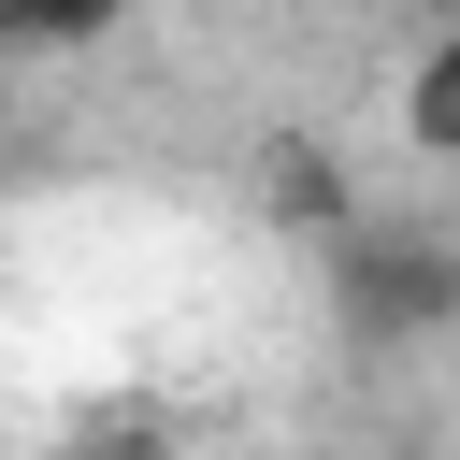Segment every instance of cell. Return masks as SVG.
Here are the masks:
<instances>
[{"label": "cell", "mask_w": 460, "mask_h": 460, "mask_svg": "<svg viewBox=\"0 0 460 460\" xmlns=\"http://www.w3.org/2000/svg\"><path fill=\"white\" fill-rule=\"evenodd\" d=\"M331 316H345V345L359 359H402V345H431V331H460V230L446 216H345L331 230Z\"/></svg>", "instance_id": "1"}, {"label": "cell", "mask_w": 460, "mask_h": 460, "mask_svg": "<svg viewBox=\"0 0 460 460\" xmlns=\"http://www.w3.org/2000/svg\"><path fill=\"white\" fill-rule=\"evenodd\" d=\"M259 187H273V216H288V230H316V244H331L345 216H359V187H345V172H331V158H316L302 129H288V144L259 158Z\"/></svg>", "instance_id": "2"}, {"label": "cell", "mask_w": 460, "mask_h": 460, "mask_svg": "<svg viewBox=\"0 0 460 460\" xmlns=\"http://www.w3.org/2000/svg\"><path fill=\"white\" fill-rule=\"evenodd\" d=\"M402 144H417V158H460V29L417 43V72H402Z\"/></svg>", "instance_id": "3"}, {"label": "cell", "mask_w": 460, "mask_h": 460, "mask_svg": "<svg viewBox=\"0 0 460 460\" xmlns=\"http://www.w3.org/2000/svg\"><path fill=\"white\" fill-rule=\"evenodd\" d=\"M129 0H0V43L14 58H72V43H101Z\"/></svg>", "instance_id": "4"}, {"label": "cell", "mask_w": 460, "mask_h": 460, "mask_svg": "<svg viewBox=\"0 0 460 460\" xmlns=\"http://www.w3.org/2000/svg\"><path fill=\"white\" fill-rule=\"evenodd\" d=\"M72 460H172V431L129 402V417H86V431H72Z\"/></svg>", "instance_id": "5"}]
</instances>
